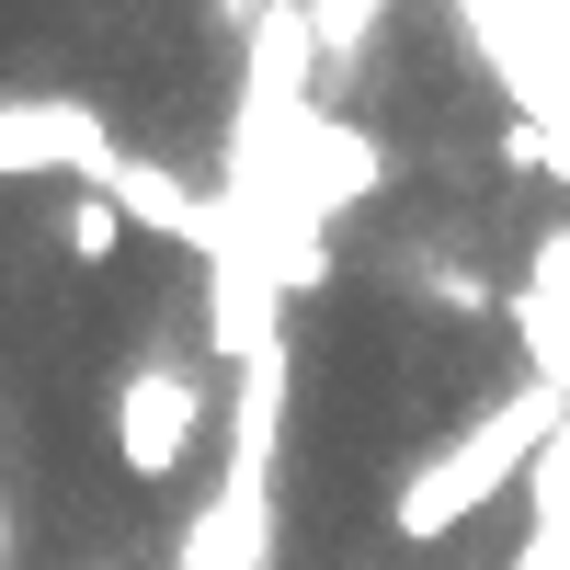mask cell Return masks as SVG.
<instances>
[{
	"label": "cell",
	"instance_id": "cell-3",
	"mask_svg": "<svg viewBox=\"0 0 570 570\" xmlns=\"http://www.w3.org/2000/svg\"><path fill=\"white\" fill-rule=\"evenodd\" d=\"M12 171H80V183H115L126 149L104 137V115L80 104H0V183Z\"/></svg>",
	"mask_w": 570,
	"mask_h": 570
},
{
	"label": "cell",
	"instance_id": "cell-5",
	"mask_svg": "<svg viewBox=\"0 0 570 570\" xmlns=\"http://www.w3.org/2000/svg\"><path fill=\"white\" fill-rule=\"evenodd\" d=\"M171 570H274V480L263 468L217 480V502L171 537Z\"/></svg>",
	"mask_w": 570,
	"mask_h": 570
},
{
	"label": "cell",
	"instance_id": "cell-1",
	"mask_svg": "<svg viewBox=\"0 0 570 570\" xmlns=\"http://www.w3.org/2000/svg\"><path fill=\"white\" fill-rule=\"evenodd\" d=\"M559 422H570V389H548V376H537V389H513V400H491L480 422H468V434H445V445L400 480L389 537H411V548L456 537L480 502H502V480H513V468H537V445L559 434Z\"/></svg>",
	"mask_w": 570,
	"mask_h": 570
},
{
	"label": "cell",
	"instance_id": "cell-9",
	"mask_svg": "<svg viewBox=\"0 0 570 570\" xmlns=\"http://www.w3.org/2000/svg\"><path fill=\"white\" fill-rule=\"evenodd\" d=\"M491 160H502L513 183H537V171H559V149H548V126H537V115H513V126L491 137Z\"/></svg>",
	"mask_w": 570,
	"mask_h": 570
},
{
	"label": "cell",
	"instance_id": "cell-10",
	"mask_svg": "<svg viewBox=\"0 0 570 570\" xmlns=\"http://www.w3.org/2000/svg\"><path fill=\"white\" fill-rule=\"evenodd\" d=\"M206 12H228V23H240V35H252V23L274 12V0H206Z\"/></svg>",
	"mask_w": 570,
	"mask_h": 570
},
{
	"label": "cell",
	"instance_id": "cell-8",
	"mask_svg": "<svg viewBox=\"0 0 570 570\" xmlns=\"http://www.w3.org/2000/svg\"><path fill=\"white\" fill-rule=\"evenodd\" d=\"M297 12H308V46H320V58H365V35L389 23L400 0H297Z\"/></svg>",
	"mask_w": 570,
	"mask_h": 570
},
{
	"label": "cell",
	"instance_id": "cell-4",
	"mask_svg": "<svg viewBox=\"0 0 570 570\" xmlns=\"http://www.w3.org/2000/svg\"><path fill=\"white\" fill-rule=\"evenodd\" d=\"M376 195H389V149H376V126L308 115V126H297V206L331 228L343 206H376Z\"/></svg>",
	"mask_w": 570,
	"mask_h": 570
},
{
	"label": "cell",
	"instance_id": "cell-7",
	"mask_svg": "<svg viewBox=\"0 0 570 570\" xmlns=\"http://www.w3.org/2000/svg\"><path fill=\"white\" fill-rule=\"evenodd\" d=\"M58 252H69V263H115V252H126V206L104 195V183L58 206Z\"/></svg>",
	"mask_w": 570,
	"mask_h": 570
},
{
	"label": "cell",
	"instance_id": "cell-2",
	"mask_svg": "<svg viewBox=\"0 0 570 570\" xmlns=\"http://www.w3.org/2000/svg\"><path fill=\"white\" fill-rule=\"evenodd\" d=\"M104 434H115V468H126V480H183L195 445H206V365H195V354H137V365L115 376Z\"/></svg>",
	"mask_w": 570,
	"mask_h": 570
},
{
	"label": "cell",
	"instance_id": "cell-6",
	"mask_svg": "<svg viewBox=\"0 0 570 570\" xmlns=\"http://www.w3.org/2000/svg\"><path fill=\"white\" fill-rule=\"evenodd\" d=\"M104 195H115L137 228H160V240H206V206H195V183H183V171H149V160H126V171L104 183Z\"/></svg>",
	"mask_w": 570,
	"mask_h": 570
},
{
	"label": "cell",
	"instance_id": "cell-11",
	"mask_svg": "<svg viewBox=\"0 0 570 570\" xmlns=\"http://www.w3.org/2000/svg\"><path fill=\"white\" fill-rule=\"evenodd\" d=\"M0 570H12V513H0Z\"/></svg>",
	"mask_w": 570,
	"mask_h": 570
}]
</instances>
